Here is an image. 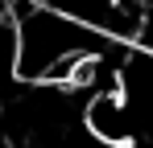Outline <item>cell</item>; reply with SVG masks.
I'll list each match as a JSON object with an SVG mask.
<instances>
[{
    "mask_svg": "<svg viewBox=\"0 0 153 148\" xmlns=\"http://www.w3.org/2000/svg\"><path fill=\"white\" fill-rule=\"evenodd\" d=\"M17 25V74L21 82H75V74L116 45L95 25H83L50 0H25L13 8Z\"/></svg>",
    "mask_w": 153,
    "mask_h": 148,
    "instance_id": "6da1fadb",
    "label": "cell"
}]
</instances>
